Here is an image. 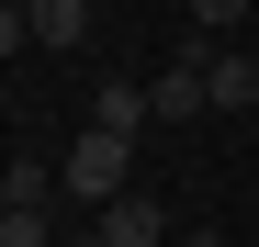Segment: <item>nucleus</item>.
<instances>
[{
  "instance_id": "obj_2",
  "label": "nucleus",
  "mask_w": 259,
  "mask_h": 247,
  "mask_svg": "<svg viewBox=\"0 0 259 247\" xmlns=\"http://www.w3.org/2000/svg\"><path fill=\"white\" fill-rule=\"evenodd\" d=\"M91 236H102V247H169V214H158L147 191H113L102 214H91Z\"/></svg>"
},
{
  "instance_id": "obj_3",
  "label": "nucleus",
  "mask_w": 259,
  "mask_h": 247,
  "mask_svg": "<svg viewBox=\"0 0 259 247\" xmlns=\"http://www.w3.org/2000/svg\"><path fill=\"white\" fill-rule=\"evenodd\" d=\"M203 90H214V112H248V101H259V56H237V45H203Z\"/></svg>"
},
{
  "instance_id": "obj_9",
  "label": "nucleus",
  "mask_w": 259,
  "mask_h": 247,
  "mask_svg": "<svg viewBox=\"0 0 259 247\" xmlns=\"http://www.w3.org/2000/svg\"><path fill=\"white\" fill-rule=\"evenodd\" d=\"M169 247H226V236H203V225H192V236H169Z\"/></svg>"
},
{
  "instance_id": "obj_1",
  "label": "nucleus",
  "mask_w": 259,
  "mask_h": 247,
  "mask_svg": "<svg viewBox=\"0 0 259 247\" xmlns=\"http://www.w3.org/2000/svg\"><path fill=\"white\" fill-rule=\"evenodd\" d=\"M57 191H68V202H91V214H102L113 191H136V135H102V124H79V146L57 157Z\"/></svg>"
},
{
  "instance_id": "obj_4",
  "label": "nucleus",
  "mask_w": 259,
  "mask_h": 247,
  "mask_svg": "<svg viewBox=\"0 0 259 247\" xmlns=\"http://www.w3.org/2000/svg\"><path fill=\"white\" fill-rule=\"evenodd\" d=\"M91 124H102V135H147V124H158V101L136 90V79H113V90L91 101Z\"/></svg>"
},
{
  "instance_id": "obj_7",
  "label": "nucleus",
  "mask_w": 259,
  "mask_h": 247,
  "mask_svg": "<svg viewBox=\"0 0 259 247\" xmlns=\"http://www.w3.org/2000/svg\"><path fill=\"white\" fill-rule=\"evenodd\" d=\"M248 12H259V0H192V34H237Z\"/></svg>"
},
{
  "instance_id": "obj_5",
  "label": "nucleus",
  "mask_w": 259,
  "mask_h": 247,
  "mask_svg": "<svg viewBox=\"0 0 259 247\" xmlns=\"http://www.w3.org/2000/svg\"><path fill=\"white\" fill-rule=\"evenodd\" d=\"M23 12H34V45H79V34H91V0H23Z\"/></svg>"
},
{
  "instance_id": "obj_10",
  "label": "nucleus",
  "mask_w": 259,
  "mask_h": 247,
  "mask_svg": "<svg viewBox=\"0 0 259 247\" xmlns=\"http://www.w3.org/2000/svg\"><path fill=\"white\" fill-rule=\"evenodd\" d=\"M57 247H102V236H57Z\"/></svg>"
},
{
  "instance_id": "obj_11",
  "label": "nucleus",
  "mask_w": 259,
  "mask_h": 247,
  "mask_svg": "<svg viewBox=\"0 0 259 247\" xmlns=\"http://www.w3.org/2000/svg\"><path fill=\"white\" fill-rule=\"evenodd\" d=\"M0 214H12V191H0Z\"/></svg>"
},
{
  "instance_id": "obj_6",
  "label": "nucleus",
  "mask_w": 259,
  "mask_h": 247,
  "mask_svg": "<svg viewBox=\"0 0 259 247\" xmlns=\"http://www.w3.org/2000/svg\"><path fill=\"white\" fill-rule=\"evenodd\" d=\"M0 247H57L46 236V202H12V214H0Z\"/></svg>"
},
{
  "instance_id": "obj_8",
  "label": "nucleus",
  "mask_w": 259,
  "mask_h": 247,
  "mask_svg": "<svg viewBox=\"0 0 259 247\" xmlns=\"http://www.w3.org/2000/svg\"><path fill=\"white\" fill-rule=\"evenodd\" d=\"M12 45H34V12H23V0H0V56H12Z\"/></svg>"
}]
</instances>
